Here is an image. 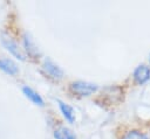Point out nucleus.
Masks as SVG:
<instances>
[{"instance_id": "obj_12", "label": "nucleus", "mask_w": 150, "mask_h": 139, "mask_svg": "<svg viewBox=\"0 0 150 139\" xmlns=\"http://www.w3.org/2000/svg\"><path fill=\"white\" fill-rule=\"evenodd\" d=\"M149 62H150V57H149Z\"/></svg>"}, {"instance_id": "obj_4", "label": "nucleus", "mask_w": 150, "mask_h": 139, "mask_svg": "<svg viewBox=\"0 0 150 139\" xmlns=\"http://www.w3.org/2000/svg\"><path fill=\"white\" fill-rule=\"evenodd\" d=\"M102 98L108 100L109 104H114L121 100L122 98V89L118 86H110L104 89V91L102 92Z\"/></svg>"}, {"instance_id": "obj_8", "label": "nucleus", "mask_w": 150, "mask_h": 139, "mask_svg": "<svg viewBox=\"0 0 150 139\" xmlns=\"http://www.w3.org/2000/svg\"><path fill=\"white\" fill-rule=\"evenodd\" d=\"M22 91H23L25 96H26L27 98H29L33 103H35L36 105H40V106L43 105V99L41 98V96H40L36 91H34L33 89H30V88H28V86H23V88H22Z\"/></svg>"}, {"instance_id": "obj_10", "label": "nucleus", "mask_w": 150, "mask_h": 139, "mask_svg": "<svg viewBox=\"0 0 150 139\" xmlns=\"http://www.w3.org/2000/svg\"><path fill=\"white\" fill-rule=\"evenodd\" d=\"M55 139H75V135L73 132L66 127H60L54 132Z\"/></svg>"}, {"instance_id": "obj_2", "label": "nucleus", "mask_w": 150, "mask_h": 139, "mask_svg": "<svg viewBox=\"0 0 150 139\" xmlns=\"http://www.w3.org/2000/svg\"><path fill=\"white\" fill-rule=\"evenodd\" d=\"M1 42H2L4 47H5L12 55H14L16 58H19V60H21V61H25V60H26L25 55H23V54L21 53V50L19 49L16 42H15L11 36H8L7 34L2 33V34H1Z\"/></svg>"}, {"instance_id": "obj_7", "label": "nucleus", "mask_w": 150, "mask_h": 139, "mask_svg": "<svg viewBox=\"0 0 150 139\" xmlns=\"http://www.w3.org/2000/svg\"><path fill=\"white\" fill-rule=\"evenodd\" d=\"M23 44H25V48H26V50L28 51V54H29L30 56L36 57V56L40 54V53H39V49L36 48V46L34 44V42L32 41L30 36H29L27 33L23 34Z\"/></svg>"}, {"instance_id": "obj_5", "label": "nucleus", "mask_w": 150, "mask_h": 139, "mask_svg": "<svg viewBox=\"0 0 150 139\" xmlns=\"http://www.w3.org/2000/svg\"><path fill=\"white\" fill-rule=\"evenodd\" d=\"M134 78L137 84H144L150 79V68L142 64L138 65L134 71Z\"/></svg>"}, {"instance_id": "obj_11", "label": "nucleus", "mask_w": 150, "mask_h": 139, "mask_svg": "<svg viewBox=\"0 0 150 139\" xmlns=\"http://www.w3.org/2000/svg\"><path fill=\"white\" fill-rule=\"evenodd\" d=\"M123 139H149V138L138 131H130L124 135Z\"/></svg>"}, {"instance_id": "obj_1", "label": "nucleus", "mask_w": 150, "mask_h": 139, "mask_svg": "<svg viewBox=\"0 0 150 139\" xmlns=\"http://www.w3.org/2000/svg\"><path fill=\"white\" fill-rule=\"evenodd\" d=\"M70 90L75 95H79V96H89L97 90V85L93 83L79 81V82H74L70 84Z\"/></svg>"}, {"instance_id": "obj_9", "label": "nucleus", "mask_w": 150, "mask_h": 139, "mask_svg": "<svg viewBox=\"0 0 150 139\" xmlns=\"http://www.w3.org/2000/svg\"><path fill=\"white\" fill-rule=\"evenodd\" d=\"M57 102H59L61 112L63 113L64 118H66L69 123H73V121L75 120V116H74V111H73V109H71L68 104H66V103H63V102H61V100H57Z\"/></svg>"}, {"instance_id": "obj_6", "label": "nucleus", "mask_w": 150, "mask_h": 139, "mask_svg": "<svg viewBox=\"0 0 150 139\" xmlns=\"http://www.w3.org/2000/svg\"><path fill=\"white\" fill-rule=\"evenodd\" d=\"M0 69L4 70L5 72L9 74V75H16L19 71L18 65L12 60H8V58H1L0 60Z\"/></svg>"}, {"instance_id": "obj_3", "label": "nucleus", "mask_w": 150, "mask_h": 139, "mask_svg": "<svg viewBox=\"0 0 150 139\" xmlns=\"http://www.w3.org/2000/svg\"><path fill=\"white\" fill-rule=\"evenodd\" d=\"M43 70L46 71V74L48 76H50L52 78H55V79H61L63 77V71L60 67H57L52 60L49 58H46L45 62H43Z\"/></svg>"}]
</instances>
